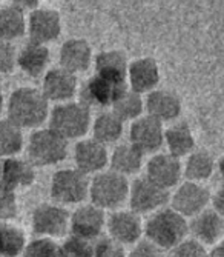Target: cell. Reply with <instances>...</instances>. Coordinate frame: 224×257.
Instances as JSON below:
<instances>
[{
	"instance_id": "1",
	"label": "cell",
	"mask_w": 224,
	"mask_h": 257,
	"mask_svg": "<svg viewBox=\"0 0 224 257\" xmlns=\"http://www.w3.org/2000/svg\"><path fill=\"white\" fill-rule=\"evenodd\" d=\"M6 117L22 130H37L48 120L51 103L44 99L42 91L32 86L14 89L5 105Z\"/></svg>"
},
{
	"instance_id": "2",
	"label": "cell",
	"mask_w": 224,
	"mask_h": 257,
	"mask_svg": "<svg viewBox=\"0 0 224 257\" xmlns=\"http://www.w3.org/2000/svg\"><path fill=\"white\" fill-rule=\"evenodd\" d=\"M188 236V219L178 214L169 205L156 209L144 220L143 237L163 251H170Z\"/></svg>"
},
{
	"instance_id": "3",
	"label": "cell",
	"mask_w": 224,
	"mask_h": 257,
	"mask_svg": "<svg viewBox=\"0 0 224 257\" xmlns=\"http://www.w3.org/2000/svg\"><path fill=\"white\" fill-rule=\"evenodd\" d=\"M48 128L63 137L66 142L86 137L91 130V109L80 100H70L57 103L50 109Z\"/></svg>"
},
{
	"instance_id": "4",
	"label": "cell",
	"mask_w": 224,
	"mask_h": 257,
	"mask_svg": "<svg viewBox=\"0 0 224 257\" xmlns=\"http://www.w3.org/2000/svg\"><path fill=\"white\" fill-rule=\"evenodd\" d=\"M129 180L110 170H103L89 179L88 199L103 211H114L128 202Z\"/></svg>"
},
{
	"instance_id": "5",
	"label": "cell",
	"mask_w": 224,
	"mask_h": 257,
	"mask_svg": "<svg viewBox=\"0 0 224 257\" xmlns=\"http://www.w3.org/2000/svg\"><path fill=\"white\" fill-rule=\"evenodd\" d=\"M68 142L48 126L32 130L26 144V159L36 168H46L62 163L68 157Z\"/></svg>"
},
{
	"instance_id": "6",
	"label": "cell",
	"mask_w": 224,
	"mask_h": 257,
	"mask_svg": "<svg viewBox=\"0 0 224 257\" xmlns=\"http://www.w3.org/2000/svg\"><path fill=\"white\" fill-rule=\"evenodd\" d=\"M89 193V176L77 168H62L56 171L50 183L52 202L68 208L84 203Z\"/></svg>"
},
{
	"instance_id": "7",
	"label": "cell",
	"mask_w": 224,
	"mask_h": 257,
	"mask_svg": "<svg viewBox=\"0 0 224 257\" xmlns=\"http://www.w3.org/2000/svg\"><path fill=\"white\" fill-rule=\"evenodd\" d=\"M31 228L34 236L62 239L70 234V209L56 202H43L34 208L31 214Z\"/></svg>"
},
{
	"instance_id": "8",
	"label": "cell",
	"mask_w": 224,
	"mask_h": 257,
	"mask_svg": "<svg viewBox=\"0 0 224 257\" xmlns=\"http://www.w3.org/2000/svg\"><path fill=\"white\" fill-rule=\"evenodd\" d=\"M210 190L204 183L198 182H180L169 194V206L184 219H192L194 216L204 211L210 205Z\"/></svg>"
},
{
	"instance_id": "9",
	"label": "cell",
	"mask_w": 224,
	"mask_h": 257,
	"mask_svg": "<svg viewBox=\"0 0 224 257\" xmlns=\"http://www.w3.org/2000/svg\"><path fill=\"white\" fill-rule=\"evenodd\" d=\"M169 194L170 191L160 188L158 185L150 182L148 177L142 176L129 183V194L126 203L129 205V209L143 217L155 213L156 209L168 206Z\"/></svg>"
},
{
	"instance_id": "10",
	"label": "cell",
	"mask_w": 224,
	"mask_h": 257,
	"mask_svg": "<svg viewBox=\"0 0 224 257\" xmlns=\"http://www.w3.org/2000/svg\"><path fill=\"white\" fill-rule=\"evenodd\" d=\"M143 217L129 208H118L106 214V236L126 248L143 239Z\"/></svg>"
},
{
	"instance_id": "11",
	"label": "cell",
	"mask_w": 224,
	"mask_h": 257,
	"mask_svg": "<svg viewBox=\"0 0 224 257\" xmlns=\"http://www.w3.org/2000/svg\"><path fill=\"white\" fill-rule=\"evenodd\" d=\"M106 228V211L96 205L80 203L70 211V234L94 242L103 236Z\"/></svg>"
},
{
	"instance_id": "12",
	"label": "cell",
	"mask_w": 224,
	"mask_h": 257,
	"mask_svg": "<svg viewBox=\"0 0 224 257\" xmlns=\"http://www.w3.org/2000/svg\"><path fill=\"white\" fill-rule=\"evenodd\" d=\"M126 88H128L126 82L112 80V79H106L98 74H94L82 85V88H78L80 102L86 105L89 109L110 108L112 103L117 100V97Z\"/></svg>"
},
{
	"instance_id": "13",
	"label": "cell",
	"mask_w": 224,
	"mask_h": 257,
	"mask_svg": "<svg viewBox=\"0 0 224 257\" xmlns=\"http://www.w3.org/2000/svg\"><path fill=\"white\" fill-rule=\"evenodd\" d=\"M182 160L169 153H155L144 162V177L166 191H172L183 180Z\"/></svg>"
},
{
	"instance_id": "14",
	"label": "cell",
	"mask_w": 224,
	"mask_h": 257,
	"mask_svg": "<svg viewBox=\"0 0 224 257\" xmlns=\"http://www.w3.org/2000/svg\"><path fill=\"white\" fill-rule=\"evenodd\" d=\"M164 126L150 115L143 114L142 117L130 122L129 128V144L142 151L144 156L158 153L163 147Z\"/></svg>"
},
{
	"instance_id": "15",
	"label": "cell",
	"mask_w": 224,
	"mask_h": 257,
	"mask_svg": "<svg viewBox=\"0 0 224 257\" xmlns=\"http://www.w3.org/2000/svg\"><path fill=\"white\" fill-rule=\"evenodd\" d=\"M26 33L31 42L48 46V43L56 42L62 34L60 13L52 8L38 7L26 17Z\"/></svg>"
},
{
	"instance_id": "16",
	"label": "cell",
	"mask_w": 224,
	"mask_h": 257,
	"mask_svg": "<svg viewBox=\"0 0 224 257\" xmlns=\"http://www.w3.org/2000/svg\"><path fill=\"white\" fill-rule=\"evenodd\" d=\"M42 94L50 103H63L74 100L78 92L77 76L57 66L51 68L43 74L42 80Z\"/></svg>"
},
{
	"instance_id": "17",
	"label": "cell",
	"mask_w": 224,
	"mask_h": 257,
	"mask_svg": "<svg viewBox=\"0 0 224 257\" xmlns=\"http://www.w3.org/2000/svg\"><path fill=\"white\" fill-rule=\"evenodd\" d=\"M162 80L160 65L154 57H138L129 62L126 73V85L134 92L143 96L156 89Z\"/></svg>"
},
{
	"instance_id": "18",
	"label": "cell",
	"mask_w": 224,
	"mask_h": 257,
	"mask_svg": "<svg viewBox=\"0 0 224 257\" xmlns=\"http://www.w3.org/2000/svg\"><path fill=\"white\" fill-rule=\"evenodd\" d=\"M74 168L86 176H94L108 168L109 151L92 137H83L77 140L72 150Z\"/></svg>"
},
{
	"instance_id": "19",
	"label": "cell",
	"mask_w": 224,
	"mask_h": 257,
	"mask_svg": "<svg viewBox=\"0 0 224 257\" xmlns=\"http://www.w3.org/2000/svg\"><path fill=\"white\" fill-rule=\"evenodd\" d=\"M183 111V102L180 96L172 89L156 88L146 94L144 112L160 123L176 122Z\"/></svg>"
},
{
	"instance_id": "20",
	"label": "cell",
	"mask_w": 224,
	"mask_h": 257,
	"mask_svg": "<svg viewBox=\"0 0 224 257\" xmlns=\"http://www.w3.org/2000/svg\"><path fill=\"white\" fill-rule=\"evenodd\" d=\"M189 236L204 246H212L222 242L224 236V217L221 213L212 208H206L204 211L194 216L188 220Z\"/></svg>"
},
{
	"instance_id": "21",
	"label": "cell",
	"mask_w": 224,
	"mask_h": 257,
	"mask_svg": "<svg viewBox=\"0 0 224 257\" xmlns=\"http://www.w3.org/2000/svg\"><path fill=\"white\" fill-rule=\"evenodd\" d=\"M94 53L92 46L84 39H68L64 40L58 51L60 68L72 74L86 73L92 65Z\"/></svg>"
},
{
	"instance_id": "22",
	"label": "cell",
	"mask_w": 224,
	"mask_h": 257,
	"mask_svg": "<svg viewBox=\"0 0 224 257\" xmlns=\"http://www.w3.org/2000/svg\"><path fill=\"white\" fill-rule=\"evenodd\" d=\"M36 182V167L24 157H10L2 160L0 171V185L6 186L12 191L25 190Z\"/></svg>"
},
{
	"instance_id": "23",
	"label": "cell",
	"mask_w": 224,
	"mask_h": 257,
	"mask_svg": "<svg viewBox=\"0 0 224 257\" xmlns=\"http://www.w3.org/2000/svg\"><path fill=\"white\" fill-rule=\"evenodd\" d=\"M51 51L46 45L28 42L17 51V66L30 77H40L48 71Z\"/></svg>"
},
{
	"instance_id": "24",
	"label": "cell",
	"mask_w": 224,
	"mask_h": 257,
	"mask_svg": "<svg viewBox=\"0 0 224 257\" xmlns=\"http://www.w3.org/2000/svg\"><path fill=\"white\" fill-rule=\"evenodd\" d=\"M163 147H166V153L180 160L189 156L196 148V140L190 125L186 122H172L164 128Z\"/></svg>"
},
{
	"instance_id": "25",
	"label": "cell",
	"mask_w": 224,
	"mask_h": 257,
	"mask_svg": "<svg viewBox=\"0 0 224 257\" xmlns=\"http://www.w3.org/2000/svg\"><path fill=\"white\" fill-rule=\"evenodd\" d=\"M144 154L138 151L129 142L117 145L112 153H109L108 167L110 171L122 174L124 177L138 174L144 167Z\"/></svg>"
},
{
	"instance_id": "26",
	"label": "cell",
	"mask_w": 224,
	"mask_h": 257,
	"mask_svg": "<svg viewBox=\"0 0 224 257\" xmlns=\"http://www.w3.org/2000/svg\"><path fill=\"white\" fill-rule=\"evenodd\" d=\"M183 165V179L189 182L204 183L209 180L216 168V162L212 153L208 150H194L189 156L184 157Z\"/></svg>"
},
{
	"instance_id": "27",
	"label": "cell",
	"mask_w": 224,
	"mask_h": 257,
	"mask_svg": "<svg viewBox=\"0 0 224 257\" xmlns=\"http://www.w3.org/2000/svg\"><path fill=\"white\" fill-rule=\"evenodd\" d=\"M96 73L102 77L126 82V73H128V57L124 53L118 50H104L94 56L92 60Z\"/></svg>"
},
{
	"instance_id": "28",
	"label": "cell",
	"mask_w": 224,
	"mask_h": 257,
	"mask_svg": "<svg viewBox=\"0 0 224 257\" xmlns=\"http://www.w3.org/2000/svg\"><path fill=\"white\" fill-rule=\"evenodd\" d=\"M89 131L92 133V139L102 145H114L124 133V122H122L110 109L102 111L96 115V119H92Z\"/></svg>"
},
{
	"instance_id": "29",
	"label": "cell",
	"mask_w": 224,
	"mask_h": 257,
	"mask_svg": "<svg viewBox=\"0 0 224 257\" xmlns=\"http://www.w3.org/2000/svg\"><path fill=\"white\" fill-rule=\"evenodd\" d=\"M26 34V13L11 4L0 8V40L14 42Z\"/></svg>"
},
{
	"instance_id": "30",
	"label": "cell",
	"mask_w": 224,
	"mask_h": 257,
	"mask_svg": "<svg viewBox=\"0 0 224 257\" xmlns=\"http://www.w3.org/2000/svg\"><path fill=\"white\" fill-rule=\"evenodd\" d=\"M28 242L26 232L16 222L0 223V257H22Z\"/></svg>"
},
{
	"instance_id": "31",
	"label": "cell",
	"mask_w": 224,
	"mask_h": 257,
	"mask_svg": "<svg viewBox=\"0 0 224 257\" xmlns=\"http://www.w3.org/2000/svg\"><path fill=\"white\" fill-rule=\"evenodd\" d=\"M25 148V134L8 117H0V160L18 156Z\"/></svg>"
},
{
	"instance_id": "32",
	"label": "cell",
	"mask_w": 224,
	"mask_h": 257,
	"mask_svg": "<svg viewBox=\"0 0 224 257\" xmlns=\"http://www.w3.org/2000/svg\"><path fill=\"white\" fill-rule=\"evenodd\" d=\"M122 122H134L144 114V99L134 92L132 89L126 88L117 100L109 108Z\"/></svg>"
},
{
	"instance_id": "33",
	"label": "cell",
	"mask_w": 224,
	"mask_h": 257,
	"mask_svg": "<svg viewBox=\"0 0 224 257\" xmlns=\"http://www.w3.org/2000/svg\"><path fill=\"white\" fill-rule=\"evenodd\" d=\"M58 257H92V242L68 234L58 243Z\"/></svg>"
},
{
	"instance_id": "34",
	"label": "cell",
	"mask_w": 224,
	"mask_h": 257,
	"mask_svg": "<svg viewBox=\"0 0 224 257\" xmlns=\"http://www.w3.org/2000/svg\"><path fill=\"white\" fill-rule=\"evenodd\" d=\"M22 257H58V242L50 237H34L26 242Z\"/></svg>"
},
{
	"instance_id": "35",
	"label": "cell",
	"mask_w": 224,
	"mask_h": 257,
	"mask_svg": "<svg viewBox=\"0 0 224 257\" xmlns=\"http://www.w3.org/2000/svg\"><path fill=\"white\" fill-rule=\"evenodd\" d=\"M18 216V199L17 193L0 185V223L14 222Z\"/></svg>"
},
{
	"instance_id": "36",
	"label": "cell",
	"mask_w": 224,
	"mask_h": 257,
	"mask_svg": "<svg viewBox=\"0 0 224 257\" xmlns=\"http://www.w3.org/2000/svg\"><path fill=\"white\" fill-rule=\"evenodd\" d=\"M92 257H128V251L109 236H102L92 242Z\"/></svg>"
},
{
	"instance_id": "37",
	"label": "cell",
	"mask_w": 224,
	"mask_h": 257,
	"mask_svg": "<svg viewBox=\"0 0 224 257\" xmlns=\"http://www.w3.org/2000/svg\"><path fill=\"white\" fill-rule=\"evenodd\" d=\"M170 257H208V246L188 236L170 249Z\"/></svg>"
},
{
	"instance_id": "38",
	"label": "cell",
	"mask_w": 224,
	"mask_h": 257,
	"mask_svg": "<svg viewBox=\"0 0 224 257\" xmlns=\"http://www.w3.org/2000/svg\"><path fill=\"white\" fill-rule=\"evenodd\" d=\"M17 66V50L11 42L0 40V74L8 76Z\"/></svg>"
},
{
	"instance_id": "39",
	"label": "cell",
	"mask_w": 224,
	"mask_h": 257,
	"mask_svg": "<svg viewBox=\"0 0 224 257\" xmlns=\"http://www.w3.org/2000/svg\"><path fill=\"white\" fill-rule=\"evenodd\" d=\"M163 249L143 237L130 246L128 257H163Z\"/></svg>"
},
{
	"instance_id": "40",
	"label": "cell",
	"mask_w": 224,
	"mask_h": 257,
	"mask_svg": "<svg viewBox=\"0 0 224 257\" xmlns=\"http://www.w3.org/2000/svg\"><path fill=\"white\" fill-rule=\"evenodd\" d=\"M40 2L42 0H11V5L24 13H28V11L31 13L40 7Z\"/></svg>"
},
{
	"instance_id": "41",
	"label": "cell",
	"mask_w": 224,
	"mask_h": 257,
	"mask_svg": "<svg viewBox=\"0 0 224 257\" xmlns=\"http://www.w3.org/2000/svg\"><path fill=\"white\" fill-rule=\"evenodd\" d=\"M209 208H212V209H215V211H218V213L222 214V208H224V193H222L221 188H220L218 191H215V193L210 194V205H209Z\"/></svg>"
},
{
	"instance_id": "42",
	"label": "cell",
	"mask_w": 224,
	"mask_h": 257,
	"mask_svg": "<svg viewBox=\"0 0 224 257\" xmlns=\"http://www.w3.org/2000/svg\"><path fill=\"white\" fill-rule=\"evenodd\" d=\"M208 257H224V245L218 242L212 246H208Z\"/></svg>"
},
{
	"instance_id": "43",
	"label": "cell",
	"mask_w": 224,
	"mask_h": 257,
	"mask_svg": "<svg viewBox=\"0 0 224 257\" xmlns=\"http://www.w3.org/2000/svg\"><path fill=\"white\" fill-rule=\"evenodd\" d=\"M5 105H6V100H5V94H4L2 88H0V117H2V112H4V109H5Z\"/></svg>"
},
{
	"instance_id": "44",
	"label": "cell",
	"mask_w": 224,
	"mask_h": 257,
	"mask_svg": "<svg viewBox=\"0 0 224 257\" xmlns=\"http://www.w3.org/2000/svg\"><path fill=\"white\" fill-rule=\"evenodd\" d=\"M0 171H2V160H0Z\"/></svg>"
}]
</instances>
